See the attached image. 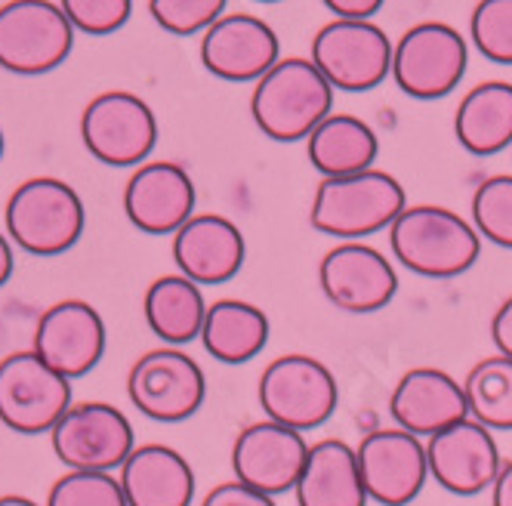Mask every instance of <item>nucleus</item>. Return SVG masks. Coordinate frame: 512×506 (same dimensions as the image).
<instances>
[{
	"mask_svg": "<svg viewBox=\"0 0 512 506\" xmlns=\"http://www.w3.org/2000/svg\"><path fill=\"white\" fill-rule=\"evenodd\" d=\"M334 87L309 56H281L253 84L250 118L272 142H306L334 112Z\"/></svg>",
	"mask_w": 512,
	"mask_h": 506,
	"instance_id": "f257e3e1",
	"label": "nucleus"
},
{
	"mask_svg": "<svg viewBox=\"0 0 512 506\" xmlns=\"http://www.w3.org/2000/svg\"><path fill=\"white\" fill-rule=\"evenodd\" d=\"M392 257L420 278H457L482 257L472 220L442 204H408L389 226Z\"/></svg>",
	"mask_w": 512,
	"mask_h": 506,
	"instance_id": "f03ea898",
	"label": "nucleus"
},
{
	"mask_svg": "<svg viewBox=\"0 0 512 506\" xmlns=\"http://www.w3.org/2000/svg\"><path fill=\"white\" fill-rule=\"evenodd\" d=\"M405 207V186L392 173L371 167L364 173L321 179L312 195L309 223L327 238L364 241L389 229Z\"/></svg>",
	"mask_w": 512,
	"mask_h": 506,
	"instance_id": "7ed1b4c3",
	"label": "nucleus"
},
{
	"mask_svg": "<svg viewBox=\"0 0 512 506\" xmlns=\"http://www.w3.org/2000/svg\"><path fill=\"white\" fill-rule=\"evenodd\" d=\"M4 223L10 241L31 257H59L81 241L87 213L81 195L65 179L34 176L7 198Z\"/></svg>",
	"mask_w": 512,
	"mask_h": 506,
	"instance_id": "20e7f679",
	"label": "nucleus"
},
{
	"mask_svg": "<svg viewBox=\"0 0 512 506\" xmlns=\"http://www.w3.org/2000/svg\"><path fill=\"white\" fill-rule=\"evenodd\" d=\"M256 399L269 420L290 429L312 432L334 417L340 405V386L334 371L321 358L290 352L272 358L260 374Z\"/></svg>",
	"mask_w": 512,
	"mask_h": 506,
	"instance_id": "39448f33",
	"label": "nucleus"
},
{
	"mask_svg": "<svg viewBox=\"0 0 512 506\" xmlns=\"http://www.w3.org/2000/svg\"><path fill=\"white\" fill-rule=\"evenodd\" d=\"M469 65V41L448 22L411 25L392 50L395 87L420 102L451 96Z\"/></svg>",
	"mask_w": 512,
	"mask_h": 506,
	"instance_id": "423d86ee",
	"label": "nucleus"
},
{
	"mask_svg": "<svg viewBox=\"0 0 512 506\" xmlns=\"http://www.w3.org/2000/svg\"><path fill=\"white\" fill-rule=\"evenodd\" d=\"M389 34L374 19H331L312 38L309 59L340 93H368L392 78Z\"/></svg>",
	"mask_w": 512,
	"mask_h": 506,
	"instance_id": "0eeeda50",
	"label": "nucleus"
},
{
	"mask_svg": "<svg viewBox=\"0 0 512 506\" xmlns=\"http://www.w3.org/2000/svg\"><path fill=\"white\" fill-rule=\"evenodd\" d=\"M75 44V25L53 0H7L0 7V68L13 75H47Z\"/></svg>",
	"mask_w": 512,
	"mask_h": 506,
	"instance_id": "6e6552de",
	"label": "nucleus"
},
{
	"mask_svg": "<svg viewBox=\"0 0 512 506\" xmlns=\"http://www.w3.org/2000/svg\"><path fill=\"white\" fill-rule=\"evenodd\" d=\"M84 149L108 167H139L158 146L152 105L130 90H105L81 112Z\"/></svg>",
	"mask_w": 512,
	"mask_h": 506,
	"instance_id": "1a4fd4ad",
	"label": "nucleus"
},
{
	"mask_svg": "<svg viewBox=\"0 0 512 506\" xmlns=\"http://www.w3.org/2000/svg\"><path fill=\"white\" fill-rule=\"evenodd\" d=\"M71 408V380L34 352L0 358V423L19 436H41Z\"/></svg>",
	"mask_w": 512,
	"mask_h": 506,
	"instance_id": "9d476101",
	"label": "nucleus"
},
{
	"mask_svg": "<svg viewBox=\"0 0 512 506\" xmlns=\"http://www.w3.org/2000/svg\"><path fill=\"white\" fill-rule=\"evenodd\" d=\"M133 408L155 423H182L207 399V380L198 361L179 346H161L133 361L127 374Z\"/></svg>",
	"mask_w": 512,
	"mask_h": 506,
	"instance_id": "9b49d317",
	"label": "nucleus"
},
{
	"mask_svg": "<svg viewBox=\"0 0 512 506\" xmlns=\"http://www.w3.org/2000/svg\"><path fill=\"white\" fill-rule=\"evenodd\" d=\"M50 442L68 469L84 473H115L136 448V432L127 414L108 402L71 405L53 426Z\"/></svg>",
	"mask_w": 512,
	"mask_h": 506,
	"instance_id": "f8f14e48",
	"label": "nucleus"
},
{
	"mask_svg": "<svg viewBox=\"0 0 512 506\" xmlns=\"http://www.w3.org/2000/svg\"><path fill=\"white\" fill-rule=\"evenodd\" d=\"M318 284L327 303L349 315H374L398 294V272L386 253L364 241H340L321 257Z\"/></svg>",
	"mask_w": 512,
	"mask_h": 506,
	"instance_id": "ddd939ff",
	"label": "nucleus"
},
{
	"mask_svg": "<svg viewBox=\"0 0 512 506\" xmlns=\"http://www.w3.org/2000/svg\"><path fill=\"white\" fill-rule=\"evenodd\" d=\"M355 454L368 497L380 506H408L429 482L426 442L401 426L368 432Z\"/></svg>",
	"mask_w": 512,
	"mask_h": 506,
	"instance_id": "4468645a",
	"label": "nucleus"
},
{
	"mask_svg": "<svg viewBox=\"0 0 512 506\" xmlns=\"http://www.w3.org/2000/svg\"><path fill=\"white\" fill-rule=\"evenodd\" d=\"M309 442L300 429L275 420H256L238 432L232 445L235 479L269 497L294 491L309 457Z\"/></svg>",
	"mask_w": 512,
	"mask_h": 506,
	"instance_id": "2eb2a0df",
	"label": "nucleus"
},
{
	"mask_svg": "<svg viewBox=\"0 0 512 506\" xmlns=\"http://www.w3.org/2000/svg\"><path fill=\"white\" fill-rule=\"evenodd\" d=\"M201 65L229 84H256L281 59L275 28L250 13H226L201 34Z\"/></svg>",
	"mask_w": 512,
	"mask_h": 506,
	"instance_id": "dca6fc26",
	"label": "nucleus"
},
{
	"mask_svg": "<svg viewBox=\"0 0 512 506\" xmlns=\"http://www.w3.org/2000/svg\"><path fill=\"white\" fill-rule=\"evenodd\" d=\"M429 479L457 497H475L494 485L500 473V448L494 442V429L479 420H460L426 439Z\"/></svg>",
	"mask_w": 512,
	"mask_h": 506,
	"instance_id": "f3484780",
	"label": "nucleus"
},
{
	"mask_svg": "<svg viewBox=\"0 0 512 506\" xmlns=\"http://www.w3.org/2000/svg\"><path fill=\"white\" fill-rule=\"evenodd\" d=\"M195 183L176 161H145L124 186L127 220L145 235H176L195 216Z\"/></svg>",
	"mask_w": 512,
	"mask_h": 506,
	"instance_id": "a211bd4d",
	"label": "nucleus"
},
{
	"mask_svg": "<svg viewBox=\"0 0 512 506\" xmlns=\"http://www.w3.org/2000/svg\"><path fill=\"white\" fill-rule=\"evenodd\" d=\"M31 349L62 377H87L105 355V321L87 300L53 303L38 321Z\"/></svg>",
	"mask_w": 512,
	"mask_h": 506,
	"instance_id": "6ab92c4d",
	"label": "nucleus"
},
{
	"mask_svg": "<svg viewBox=\"0 0 512 506\" xmlns=\"http://www.w3.org/2000/svg\"><path fill=\"white\" fill-rule=\"evenodd\" d=\"M389 414L395 426L429 439L469 417L466 389L442 368H411L389 395Z\"/></svg>",
	"mask_w": 512,
	"mask_h": 506,
	"instance_id": "aec40b11",
	"label": "nucleus"
},
{
	"mask_svg": "<svg viewBox=\"0 0 512 506\" xmlns=\"http://www.w3.org/2000/svg\"><path fill=\"white\" fill-rule=\"evenodd\" d=\"M247 257L244 232L219 213H195L173 235V263L179 275L195 284H226L232 281Z\"/></svg>",
	"mask_w": 512,
	"mask_h": 506,
	"instance_id": "412c9836",
	"label": "nucleus"
},
{
	"mask_svg": "<svg viewBox=\"0 0 512 506\" xmlns=\"http://www.w3.org/2000/svg\"><path fill=\"white\" fill-rule=\"evenodd\" d=\"M127 506H192L195 469L170 445H136L121 466Z\"/></svg>",
	"mask_w": 512,
	"mask_h": 506,
	"instance_id": "4be33fe9",
	"label": "nucleus"
},
{
	"mask_svg": "<svg viewBox=\"0 0 512 506\" xmlns=\"http://www.w3.org/2000/svg\"><path fill=\"white\" fill-rule=\"evenodd\" d=\"M297 506H368L358 454L343 439H321L309 448L303 476L294 488Z\"/></svg>",
	"mask_w": 512,
	"mask_h": 506,
	"instance_id": "5701e85b",
	"label": "nucleus"
},
{
	"mask_svg": "<svg viewBox=\"0 0 512 506\" xmlns=\"http://www.w3.org/2000/svg\"><path fill=\"white\" fill-rule=\"evenodd\" d=\"M454 136L460 149L475 158H491L503 149H512V84H475L454 112Z\"/></svg>",
	"mask_w": 512,
	"mask_h": 506,
	"instance_id": "b1692460",
	"label": "nucleus"
},
{
	"mask_svg": "<svg viewBox=\"0 0 512 506\" xmlns=\"http://www.w3.org/2000/svg\"><path fill=\"white\" fill-rule=\"evenodd\" d=\"M306 155L321 179L364 173L380 155V139L364 118L331 112L306 139Z\"/></svg>",
	"mask_w": 512,
	"mask_h": 506,
	"instance_id": "393cba45",
	"label": "nucleus"
},
{
	"mask_svg": "<svg viewBox=\"0 0 512 506\" xmlns=\"http://www.w3.org/2000/svg\"><path fill=\"white\" fill-rule=\"evenodd\" d=\"M142 315L149 331L164 340V346H186L198 340L207 318L201 284L179 272L155 278L142 297Z\"/></svg>",
	"mask_w": 512,
	"mask_h": 506,
	"instance_id": "a878e982",
	"label": "nucleus"
},
{
	"mask_svg": "<svg viewBox=\"0 0 512 506\" xmlns=\"http://www.w3.org/2000/svg\"><path fill=\"white\" fill-rule=\"evenodd\" d=\"M269 334L272 324L260 306L247 300H216L207 306L201 343L223 365H244L266 349Z\"/></svg>",
	"mask_w": 512,
	"mask_h": 506,
	"instance_id": "bb28decb",
	"label": "nucleus"
},
{
	"mask_svg": "<svg viewBox=\"0 0 512 506\" xmlns=\"http://www.w3.org/2000/svg\"><path fill=\"white\" fill-rule=\"evenodd\" d=\"M469 417L488 429L512 432V358L488 355L479 358L463 377Z\"/></svg>",
	"mask_w": 512,
	"mask_h": 506,
	"instance_id": "cd10ccee",
	"label": "nucleus"
},
{
	"mask_svg": "<svg viewBox=\"0 0 512 506\" xmlns=\"http://www.w3.org/2000/svg\"><path fill=\"white\" fill-rule=\"evenodd\" d=\"M472 226L503 250H512V173L485 176L472 192Z\"/></svg>",
	"mask_w": 512,
	"mask_h": 506,
	"instance_id": "c85d7f7f",
	"label": "nucleus"
},
{
	"mask_svg": "<svg viewBox=\"0 0 512 506\" xmlns=\"http://www.w3.org/2000/svg\"><path fill=\"white\" fill-rule=\"evenodd\" d=\"M469 41L488 62L512 65V0H479L469 13Z\"/></svg>",
	"mask_w": 512,
	"mask_h": 506,
	"instance_id": "c756f323",
	"label": "nucleus"
},
{
	"mask_svg": "<svg viewBox=\"0 0 512 506\" xmlns=\"http://www.w3.org/2000/svg\"><path fill=\"white\" fill-rule=\"evenodd\" d=\"M44 506H127L121 479L112 473H84L68 469L53 482Z\"/></svg>",
	"mask_w": 512,
	"mask_h": 506,
	"instance_id": "7c9ffc66",
	"label": "nucleus"
},
{
	"mask_svg": "<svg viewBox=\"0 0 512 506\" xmlns=\"http://www.w3.org/2000/svg\"><path fill=\"white\" fill-rule=\"evenodd\" d=\"M229 0H149V13L158 28L189 38V34H204L216 19L226 16Z\"/></svg>",
	"mask_w": 512,
	"mask_h": 506,
	"instance_id": "2f4dec72",
	"label": "nucleus"
},
{
	"mask_svg": "<svg viewBox=\"0 0 512 506\" xmlns=\"http://www.w3.org/2000/svg\"><path fill=\"white\" fill-rule=\"evenodd\" d=\"M59 7L75 25V31L105 38L127 25L133 13V0H59Z\"/></svg>",
	"mask_w": 512,
	"mask_h": 506,
	"instance_id": "473e14b6",
	"label": "nucleus"
},
{
	"mask_svg": "<svg viewBox=\"0 0 512 506\" xmlns=\"http://www.w3.org/2000/svg\"><path fill=\"white\" fill-rule=\"evenodd\" d=\"M201 506H275V497L263 494V491H256L244 482H223V485H216Z\"/></svg>",
	"mask_w": 512,
	"mask_h": 506,
	"instance_id": "72a5a7b5",
	"label": "nucleus"
},
{
	"mask_svg": "<svg viewBox=\"0 0 512 506\" xmlns=\"http://www.w3.org/2000/svg\"><path fill=\"white\" fill-rule=\"evenodd\" d=\"M334 19H374L386 0H321Z\"/></svg>",
	"mask_w": 512,
	"mask_h": 506,
	"instance_id": "f704fd0d",
	"label": "nucleus"
},
{
	"mask_svg": "<svg viewBox=\"0 0 512 506\" xmlns=\"http://www.w3.org/2000/svg\"><path fill=\"white\" fill-rule=\"evenodd\" d=\"M491 340L500 355L512 358V297L500 303V309L491 318Z\"/></svg>",
	"mask_w": 512,
	"mask_h": 506,
	"instance_id": "c9c22d12",
	"label": "nucleus"
},
{
	"mask_svg": "<svg viewBox=\"0 0 512 506\" xmlns=\"http://www.w3.org/2000/svg\"><path fill=\"white\" fill-rule=\"evenodd\" d=\"M491 506H512V460H503L491 485Z\"/></svg>",
	"mask_w": 512,
	"mask_h": 506,
	"instance_id": "e433bc0d",
	"label": "nucleus"
},
{
	"mask_svg": "<svg viewBox=\"0 0 512 506\" xmlns=\"http://www.w3.org/2000/svg\"><path fill=\"white\" fill-rule=\"evenodd\" d=\"M13 275V241L10 235L0 232V287H4Z\"/></svg>",
	"mask_w": 512,
	"mask_h": 506,
	"instance_id": "4c0bfd02",
	"label": "nucleus"
},
{
	"mask_svg": "<svg viewBox=\"0 0 512 506\" xmlns=\"http://www.w3.org/2000/svg\"><path fill=\"white\" fill-rule=\"evenodd\" d=\"M0 506H41V503H34L31 497H22V494H4L0 497Z\"/></svg>",
	"mask_w": 512,
	"mask_h": 506,
	"instance_id": "58836bf2",
	"label": "nucleus"
},
{
	"mask_svg": "<svg viewBox=\"0 0 512 506\" xmlns=\"http://www.w3.org/2000/svg\"><path fill=\"white\" fill-rule=\"evenodd\" d=\"M0 155H4V130H0Z\"/></svg>",
	"mask_w": 512,
	"mask_h": 506,
	"instance_id": "ea45409f",
	"label": "nucleus"
},
{
	"mask_svg": "<svg viewBox=\"0 0 512 506\" xmlns=\"http://www.w3.org/2000/svg\"><path fill=\"white\" fill-rule=\"evenodd\" d=\"M256 4H281V0H256Z\"/></svg>",
	"mask_w": 512,
	"mask_h": 506,
	"instance_id": "a19ab883",
	"label": "nucleus"
}]
</instances>
